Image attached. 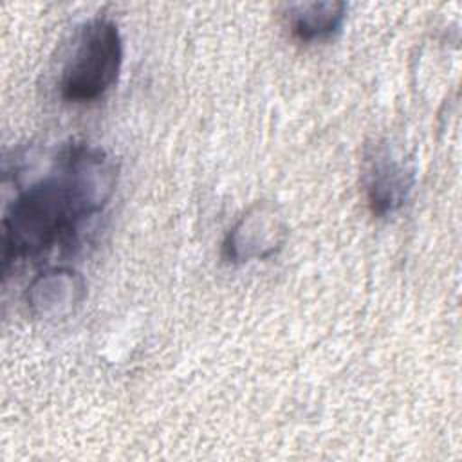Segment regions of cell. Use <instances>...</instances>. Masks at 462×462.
Returning a JSON list of instances; mask_svg holds the SVG:
<instances>
[{"label": "cell", "instance_id": "cell-6", "mask_svg": "<svg viewBox=\"0 0 462 462\" xmlns=\"http://www.w3.org/2000/svg\"><path fill=\"white\" fill-rule=\"evenodd\" d=\"M345 2H298L285 7V22L292 34L301 43L328 40L337 34L346 18Z\"/></svg>", "mask_w": 462, "mask_h": 462}, {"label": "cell", "instance_id": "cell-5", "mask_svg": "<svg viewBox=\"0 0 462 462\" xmlns=\"http://www.w3.org/2000/svg\"><path fill=\"white\" fill-rule=\"evenodd\" d=\"M87 298V280L72 267H49L38 273L25 291L29 312L43 321L72 316Z\"/></svg>", "mask_w": 462, "mask_h": 462}, {"label": "cell", "instance_id": "cell-3", "mask_svg": "<svg viewBox=\"0 0 462 462\" xmlns=\"http://www.w3.org/2000/svg\"><path fill=\"white\" fill-rule=\"evenodd\" d=\"M415 184L411 159L392 141L377 139L365 152L363 186L370 211L388 217L399 211Z\"/></svg>", "mask_w": 462, "mask_h": 462}, {"label": "cell", "instance_id": "cell-1", "mask_svg": "<svg viewBox=\"0 0 462 462\" xmlns=\"http://www.w3.org/2000/svg\"><path fill=\"white\" fill-rule=\"evenodd\" d=\"M117 182L116 161L99 146L69 143L51 170L22 188L2 220L4 269L69 240L105 209Z\"/></svg>", "mask_w": 462, "mask_h": 462}, {"label": "cell", "instance_id": "cell-2", "mask_svg": "<svg viewBox=\"0 0 462 462\" xmlns=\"http://www.w3.org/2000/svg\"><path fill=\"white\" fill-rule=\"evenodd\" d=\"M125 43L117 23L106 16H94L81 23L63 60L58 88L69 103L101 99L119 79Z\"/></svg>", "mask_w": 462, "mask_h": 462}, {"label": "cell", "instance_id": "cell-4", "mask_svg": "<svg viewBox=\"0 0 462 462\" xmlns=\"http://www.w3.org/2000/svg\"><path fill=\"white\" fill-rule=\"evenodd\" d=\"M289 235L283 213L273 202H254L229 227L222 242L227 263L242 265L276 254Z\"/></svg>", "mask_w": 462, "mask_h": 462}]
</instances>
